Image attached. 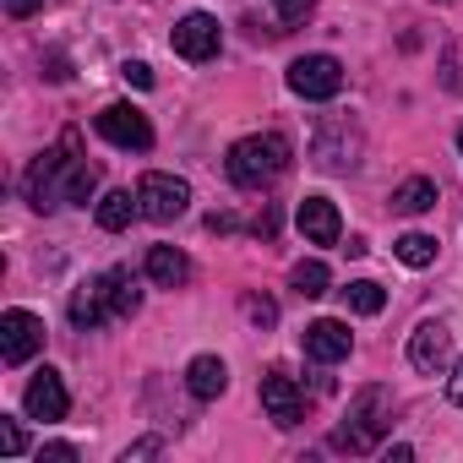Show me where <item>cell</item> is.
Listing matches in <instances>:
<instances>
[{
	"instance_id": "1",
	"label": "cell",
	"mask_w": 463,
	"mask_h": 463,
	"mask_svg": "<svg viewBox=\"0 0 463 463\" xmlns=\"http://www.w3.org/2000/svg\"><path fill=\"white\" fill-rule=\"evenodd\" d=\"M223 169H229V180H235V185H246V191H262V185H273V180L289 169V142H284L279 131L241 137L235 147H229Z\"/></svg>"
},
{
	"instance_id": "2",
	"label": "cell",
	"mask_w": 463,
	"mask_h": 463,
	"mask_svg": "<svg viewBox=\"0 0 463 463\" xmlns=\"http://www.w3.org/2000/svg\"><path fill=\"white\" fill-rule=\"evenodd\" d=\"M387 430H392V392H387V387H360V392L349 398V420L338 425L333 447H344V452H371Z\"/></svg>"
},
{
	"instance_id": "3",
	"label": "cell",
	"mask_w": 463,
	"mask_h": 463,
	"mask_svg": "<svg viewBox=\"0 0 463 463\" xmlns=\"http://www.w3.org/2000/svg\"><path fill=\"white\" fill-rule=\"evenodd\" d=\"M137 202H142V218H153V223H175L185 207H191V185L180 180V175H142L137 180Z\"/></svg>"
},
{
	"instance_id": "4",
	"label": "cell",
	"mask_w": 463,
	"mask_h": 463,
	"mask_svg": "<svg viewBox=\"0 0 463 463\" xmlns=\"http://www.w3.org/2000/svg\"><path fill=\"white\" fill-rule=\"evenodd\" d=\"M338 88H344V66H338L333 55H300V61L289 66V93H300V99H311V104L338 99Z\"/></svg>"
},
{
	"instance_id": "5",
	"label": "cell",
	"mask_w": 463,
	"mask_h": 463,
	"mask_svg": "<svg viewBox=\"0 0 463 463\" xmlns=\"http://www.w3.org/2000/svg\"><path fill=\"white\" fill-rule=\"evenodd\" d=\"M99 137L104 142H115V147H126V153H147L153 147V126H147V115L137 109V104H109V109H99Z\"/></svg>"
},
{
	"instance_id": "6",
	"label": "cell",
	"mask_w": 463,
	"mask_h": 463,
	"mask_svg": "<svg viewBox=\"0 0 463 463\" xmlns=\"http://www.w3.org/2000/svg\"><path fill=\"white\" fill-rule=\"evenodd\" d=\"M262 409H268V420H273L279 430H295V425L306 420V392H300V382H295L289 371H268V376H262Z\"/></svg>"
},
{
	"instance_id": "7",
	"label": "cell",
	"mask_w": 463,
	"mask_h": 463,
	"mask_svg": "<svg viewBox=\"0 0 463 463\" xmlns=\"http://www.w3.org/2000/svg\"><path fill=\"white\" fill-rule=\"evenodd\" d=\"M44 349V322L33 311H6L0 317V360L6 365H23Z\"/></svg>"
},
{
	"instance_id": "8",
	"label": "cell",
	"mask_w": 463,
	"mask_h": 463,
	"mask_svg": "<svg viewBox=\"0 0 463 463\" xmlns=\"http://www.w3.org/2000/svg\"><path fill=\"white\" fill-rule=\"evenodd\" d=\"M169 44H175L180 61H213L218 44H223V28H218V17H207V12H191V17L175 23Z\"/></svg>"
},
{
	"instance_id": "9",
	"label": "cell",
	"mask_w": 463,
	"mask_h": 463,
	"mask_svg": "<svg viewBox=\"0 0 463 463\" xmlns=\"http://www.w3.org/2000/svg\"><path fill=\"white\" fill-rule=\"evenodd\" d=\"M447 360H452V333H447V322H420V327L409 333V365L425 371V376H441Z\"/></svg>"
},
{
	"instance_id": "10",
	"label": "cell",
	"mask_w": 463,
	"mask_h": 463,
	"mask_svg": "<svg viewBox=\"0 0 463 463\" xmlns=\"http://www.w3.org/2000/svg\"><path fill=\"white\" fill-rule=\"evenodd\" d=\"M66 158H71V153H39V158H33V169H28V180H23V191H28V202H33L39 213H50V207H61V202H66V196H61Z\"/></svg>"
},
{
	"instance_id": "11",
	"label": "cell",
	"mask_w": 463,
	"mask_h": 463,
	"mask_svg": "<svg viewBox=\"0 0 463 463\" xmlns=\"http://www.w3.org/2000/svg\"><path fill=\"white\" fill-rule=\"evenodd\" d=\"M23 403H28V414H33V420H66V409H71V392H66L61 371H50V365H44V371L28 382Z\"/></svg>"
},
{
	"instance_id": "12",
	"label": "cell",
	"mask_w": 463,
	"mask_h": 463,
	"mask_svg": "<svg viewBox=\"0 0 463 463\" xmlns=\"http://www.w3.org/2000/svg\"><path fill=\"white\" fill-rule=\"evenodd\" d=\"M295 223H300V235L311 246H338V235H344V218H338V207L327 196H306L300 213H295Z\"/></svg>"
},
{
	"instance_id": "13",
	"label": "cell",
	"mask_w": 463,
	"mask_h": 463,
	"mask_svg": "<svg viewBox=\"0 0 463 463\" xmlns=\"http://www.w3.org/2000/svg\"><path fill=\"white\" fill-rule=\"evenodd\" d=\"M300 344H306V354H311L317 365H338V360H349V349H354V338H349V327H344V322H333V317H322V322H311Z\"/></svg>"
},
{
	"instance_id": "14",
	"label": "cell",
	"mask_w": 463,
	"mask_h": 463,
	"mask_svg": "<svg viewBox=\"0 0 463 463\" xmlns=\"http://www.w3.org/2000/svg\"><path fill=\"white\" fill-rule=\"evenodd\" d=\"M104 322H115V311H109V284H104V279L77 284V289H71V327L93 333V327H104Z\"/></svg>"
},
{
	"instance_id": "15",
	"label": "cell",
	"mask_w": 463,
	"mask_h": 463,
	"mask_svg": "<svg viewBox=\"0 0 463 463\" xmlns=\"http://www.w3.org/2000/svg\"><path fill=\"white\" fill-rule=\"evenodd\" d=\"M185 387H191V398L213 403V398H223V387H229V365H223L218 354H196V360L185 365Z\"/></svg>"
},
{
	"instance_id": "16",
	"label": "cell",
	"mask_w": 463,
	"mask_h": 463,
	"mask_svg": "<svg viewBox=\"0 0 463 463\" xmlns=\"http://www.w3.org/2000/svg\"><path fill=\"white\" fill-rule=\"evenodd\" d=\"M147 279H153L158 289H180V284L191 279V257L175 251V246H153V251H147Z\"/></svg>"
},
{
	"instance_id": "17",
	"label": "cell",
	"mask_w": 463,
	"mask_h": 463,
	"mask_svg": "<svg viewBox=\"0 0 463 463\" xmlns=\"http://www.w3.org/2000/svg\"><path fill=\"white\" fill-rule=\"evenodd\" d=\"M99 229H109V235H120V229H131V218H142V202L131 191H104L99 207H93Z\"/></svg>"
},
{
	"instance_id": "18",
	"label": "cell",
	"mask_w": 463,
	"mask_h": 463,
	"mask_svg": "<svg viewBox=\"0 0 463 463\" xmlns=\"http://www.w3.org/2000/svg\"><path fill=\"white\" fill-rule=\"evenodd\" d=\"M430 207H436V180H425V175H414V180H403V185L392 191V213L420 218V213H430Z\"/></svg>"
},
{
	"instance_id": "19",
	"label": "cell",
	"mask_w": 463,
	"mask_h": 463,
	"mask_svg": "<svg viewBox=\"0 0 463 463\" xmlns=\"http://www.w3.org/2000/svg\"><path fill=\"white\" fill-rule=\"evenodd\" d=\"M104 284H109V311H115V322H120V317H137V306H142L137 279H131L126 268H115V273H104Z\"/></svg>"
},
{
	"instance_id": "20",
	"label": "cell",
	"mask_w": 463,
	"mask_h": 463,
	"mask_svg": "<svg viewBox=\"0 0 463 463\" xmlns=\"http://www.w3.org/2000/svg\"><path fill=\"white\" fill-rule=\"evenodd\" d=\"M392 257H398L403 268H430V262H436V241H430V235H420V229H414V235L392 241Z\"/></svg>"
},
{
	"instance_id": "21",
	"label": "cell",
	"mask_w": 463,
	"mask_h": 463,
	"mask_svg": "<svg viewBox=\"0 0 463 463\" xmlns=\"http://www.w3.org/2000/svg\"><path fill=\"white\" fill-rule=\"evenodd\" d=\"M344 306H349L354 317H376V311L387 306V289H382V284H371V279H360V284H349V289H344Z\"/></svg>"
},
{
	"instance_id": "22",
	"label": "cell",
	"mask_w": 463,
	"mask_h": 463,
	"mask_svg": "<svg viewBox=\"0 0 463 463\" xmlns=\"http://www.w3.org/2000/svg\"><path fill=\"white\" fill-rule=\"evenodd\" d=\"M289 284H295V295H306V300H322L333 279H327V268H322V262H295Z\"/></svg>"
},
{
	"instance_id": "23",
	"label": "cell",
	"mask_w": 463,
	"mask_h": 463,
	"mask_svg": "<svg viewBox=\"0 0 463 463\" xmlns=\"http://www.w3.org/2000/svg\"><path fill=\"white\" fill-rule=\"evenodd\" d=\"M273 6H279V28H300L317 12V0H273Z\"/></svg>"
},
{
	"instance_id": "24",
	"label": "cell",
	"mask_w": 463,
	"mask_h": 463,
	"mask_svg": "<svg viewBox=\"0 0 463 463\" xmlns=\"http://www.w3.org/2000/svg\"><path fill=\"white\" fill-rule=\"evenodd\" d=\"M0 452H6V458H23L28 452V436H23L17 420H0Z\"/></svg>"
},
{
	"instance_id": "25",
	"label": "cell",
	"mask_w": 463,
	"mask_h": 463,
	"mask_svg": "<svg viewBox=\"0 0 463 463\" xmlns=\"http://www.w3.org/2000/svg\"><path fill=\"white\" fill-rule=\"evenodd\" d=\"M44 458H50V463H71L77 447H71V441H44V447H39V463H44Z\"/></svg>"
},
{
	"instance_id": "26",
	"label": "cell",
	"mask_w": 463,
	"mask_h": 463,
	"mask_svg": "<svg viewBox=\"0 0 463 463\" xmlns=\"http://www.w3.org/2000/svg\"><path fill=\"white\" fill-rule=\"evenodd\" d=\"M120 77H126L131 88H153V71H147L142 61H126V66H120Z\"/></svg>"
},
{
	"instance_id": "27",
	"label": "cell",
	"mask_w": 463,
	"mask_h": 463,
	"mask_svg": "<svg viewBox=\"0 0 463 463\" xmlns=\"http://www.w3.org/2000/svg\"><path fill=\"white\" fill-rule=\"evenodd\" d=\"M246 317H251V322H262V327H268V322H273V317H279V311H273V300H257V295H251V300H246Z\"/></svg>"
},
{
	"instance_id": "28",
	"label": "cell",
	"mask_w": 463,
	"mask_h": 463,
	"mask_svg": "<svg viewBox=\"0 0 463 463\" xmlns=\"http://www.w3.org/2000/svg\"><path fill=\"white\" fill-rule=\"evenodd\" d=\"M6 6V17H33V12H44V0H0Z\"/></svg>"
},
{
	"instance_id": "29",
	"label": "cell",
	"mask_w": 463,
	"mask_h": 463,
	"mask_svg": "<svg viewBox=\"0 0 463 463\" xmlns=\"http://www.w3.org/2000/svg\"><path fill=\"white\" fill-rule=\"evenodd\" d=\"M447 392H452V403H458V409H463V360H458V365H452V382H447Z\"/></svg>"
},
{
	"instance_id": "30",
	"label": "cell",
	"mask_w": 463,
	"mask_h": 463,
	"mask_svg": "<svg viewBox=\"0 0 463 463\" xmlns=\"http://www.w3.org/2000/svg\"><path fill=\"white\" fill-rule=\"evenodd\" d=\"M257 235H279V213H273V207L257 218Z\"/></svg>"
},
{
	"instance_id": "31",
	"label": "cell",
	"mask_w": 463,
	"mask_h": 463,
	"mask_svg": "<svg viewBox=\"0 0 463 463\" xmlns=\"http://www.w3.org/2000/svg\"><path fill=\"white\" fill-rule=\"evenodd\" d=\"M458 153H463V131H458Z\"/></svg>"
}]
</instances>
